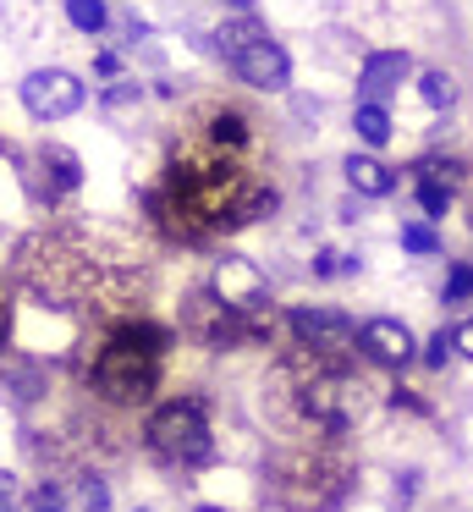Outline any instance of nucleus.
Listing matches in <instances>:
<instances>
[{"label":"nucleus","mask_w":473,"mask_h":512,"mask_svg":"<svg viewBox=\"0 0 473 512\" xmlns=\"http://www.w3.org/2000/svg\"><path fill=\"white\" fill-rule=\"evenodd\" d=\"M407 78H418V72H413V50H407V45H385V50H369V56L358 61L352 89H358V100L391 105L396 89H402Z\"/></svg>","instance_id":"obj_9"},{"label":"nucleus","mask_w":473,"mask_h":512,"mask_svg":"<svg viewBox=\"0 0 473 512\" xmlns=\"http://www.w3.org/2000/svg\"><path fill=\"white\" fill-rule=\"evenodd\" d=\"M143 441L160 463H176V468H204L215 463V430H209V413L198 397H171L149 413L143 424Z\"/></svg>","instance_id":"obj_4"},{"label":"nucleus","mask_w":473,"mask_h":512,"mask_svg":"<svg viewBox=\"0 0 473 512\" xmlns=\"http://www.w3.org/2000/svg\"><path fill=\"white\" fill-rule=\"evenodd\" d=\"M94 72H99V78H116V72H121V56H116V50H99V56H94Z\"/></svg>","instance_id":"obj_26"},{"label":"nucleus","mask_w":473,"mask_h":512,"mask_svg":"<svg viewBox=\"0 0 473 512\" xmlns=\"http://www.w3.org/2000/svg\"><path fill=\"white\" fill-rule=\"evenodd\" d=\"M231 12H253V0H226Z\"/></svg>","instance_id":"obj_29"},{"label":"nucleus","mask_w":473,"mask_h":512,"mask_svg":"<svg viewBox=\"0 0 473 512\" xmlns=\"http://www.w3.org/2000/svg\"><path fill=\"white\" fill-rule=\"evenodd\" d=\"M264 391L275 397V413L292 424V435L325 441H347L374 408V380L358 369V353H314L303 342L281 347Z\"/></svg>","instance_id":"obj_1"},{"label":"nucleus","mask_w":473,"mask_h":512,"mask_svg":"<svg viewBox=\"0 0 473 512\" xmlns=\"http://www.w3.org/2000/svg\"><path fill=\"white\" fill-rule=\"evenodd\" d=\"M352 133H358L363 149H385L396 138V116L391 105H374V100H358L352 105Z\"/></svg>","instance_id":"obj_14"},{"label":"nucleus","mask_w":473,"mask_h":512,"mask_svg":"<svg viewBox=\"0 0 473 512\" xmlns=\"http://www.w3.org/2000/svg\"><path fill=\"white\" fill-rule=\"evenodd\" d=\"M396 243H402V254H413V259H435L440 248H446V237H440V226L435 221H402L396 226Z\"/></svg>","instance_id":"obj_17"},{"label":"nucleus","mask_w":473,"mask_h":512,"mask_svg":"<svg viewBox=\"0 0 473 512\" xmlns=\"http://www.w3.org/2000/svg\"><path fill=\"white\" fill-rule=\"evenodd\" d=\"M341 177H347V188L358 193V199H391V193L402 188V171H396L391 160H380L374 149H352V155L341 160Z\"/></svg>","instance_id":"obj_12"},{"label":"nucleus","mask_w":473,"mask_h":512,"mask_svg":"<svg viewBox=\"0 0 473 512\" xmlns=\"http://www.w3.org/2000/svg\"><path fill=\"white\" fill-rule=\"evenodd\" d=\"M418 336L407 320H396V314H374V320L358 325V353L369 358L374 369H407L418 364Z\"/></svg>","instance_id":"obj_8"},{"label":"nucleus","mask_w":473,"mask_h":512,"mask_svg":"<svg viewBox=\"0 0 473 512\" xmlns=\"http://www.w3.org/2000/svg\"><path fill=\"white\" fill-rule=\"evenodd\" d=\"M358 270H363V254H341V248H314V254H308V276H314V281L358 276Z\"/></svg>","instance_id":"obj_18"},{"label":"nucleus","mask_w":473,"mask_h":512,"mask_svg":"<svg viewBox=\"0 0 473 512\" xmlns=\"http://www.w3.org/2000/svg\"><path fill=\"white\" fill-rule=\"evenodd\" d=\"M187 133L193 138H204V144H215V149H226V155H248L253 149V138H259V127H253V116L248 111H237V105H204V111L187 122Z\"/></svg>","instance_id":"obj_11"},{"label":"nucleus","mask_w":473,"mask_h":512,"mask_svg":"<svg viewBox=\"0 0 473 512\" xmlns=\"http://www.w3.org/2000/svg\"><path fill=\"white\" fill-rule=\"evenodd\" d=\"M286 336L314 353H352L358 347V320L341 303H292L286 309Z\"/></svg>","instance_id":"obj_5"},{"label":"nucleus","mask_w":473,"mask_h":512,"mask_svg":"<svg viewBox=\"0 0 473 512\" xmlns=\"http://www.w3.org/2000/svg\"><path fill=\"white\" fill-rule=\"evenodd\" d=\"M451 358H457V342H451V331L440 325V331L429 336L424 347H418V364H424V369H435V375H440V369H446Z\"/></svg>","instance_id":"obj_22"},{"label":"nucleus","mask_w":473,"mask_h":512,"mask_svg":"<svg viewBox=\"0 0 473 512\" xmlns=\"http://www.w3.org/2000/svg\"><path fill=\"white\" fill-rule=\"evenodd\" d=\"M17 100H22V111H28L33 122H66V116L83 111L88 89L72 78V72H61V67H39V72L22 78Z\"/></svg>","instance_id":"obj_7"},{"label":"nucleus","mask_w":473,"mask_h":512,"mask_svg":"<svg viewBox=\"0 0 473 512\" xmlns=\"http://www.w3.org/2000/svg\"><path fill=\"white\" fill-rule=\"evenodd\" d=\"M413 83H418V105H424V111L446 116L451 105H457V78H451L446 67H424Z\"/></svg>","instance_id":"obj_16"},{"label":"nucleus","mask_w":473,"mask_h":512,"mask_svg":"<svg viewBox=\"0 0 473 512\" xmlns=\"http://www.w3.org/2000/svg\"><path fill=\"white\" fill-rule=\"evenodd\" d=\"M198 512H226V507H198Z\"/></svg>","instance_id":"obj_32"},{"label":"nucleus","mask_w":473,"mask_h":512,"mask_svg":"<svg viewBox=\"0 0 473 512\" xmlns=\"http://www.w3.org/2000/svg\"><path fill=\"white\" fill-rule=\"evenodd\" d=\"M451 342H457V358H462V364H473V314L451 325Z\"/></svg>","instance_id":"obj_24"},{"label":"nucleus","mask_w":473,"mask_h":512,"mask_svg":"<svg viewBox=\"0 0 473 512\" xmlns=\"http://www.w3.org/2000/svg\"><path fill=\"white\" fill-rule=\"evenodd\" d=\"M33 512H66V507H61V496H50V490H39V496H33Z\"/></svg>","instance_id":"obj_28"},{"label":"nucleus","mask_w":473,"mask_h":512,"mask_svg":"<svg viewBox=\"0 0 473 512\" xmlns=\"http://www.w3.org/2000/svg\"><path fill=\"white\" fill-rule=\"evenodd\" d=\"M440 303L457 309V303H473V259L462 265H446V281H440Z\"/></svg>","instance_id":"obj_20"},{"label":"nucleus","mask_w":473,"mask_h":512,"mask_svg":"<svg viewBox=\"0 0 473 512\" xmlns=\"http://www.w3.org/2000/svg\"><path fill=\"white\" fill-rule=\"evenodd\" d=\"M226 67H231V78L248 83L253 94H286L292 89V56H286V45L270 34V28H264L259 39H248V45L231 50Z\"/></svg>","instance_id":"obj_6"},{"label":"nucleus","mask_w":473,"mask_h":512,"mask_svg":"<svg viewBox=\"0 0 473 512\" xmlns=\"http://www.w3.org/2000/svg\"><path fill=\"white\" fill-rule=\"evenodd\" d=\"M336 221H341V226H358V221H363V199H358V193L336 204Z\"/></svg>","instance_id":"obj_25"},{"label":"nucleus","mask_w":473,"mask_h":512,"mask_svg":"<svg viewBox=\"0 0 473 512\" xmlns=\"http://www.w3.org/2000/svg\"><path fill=\"white\" fill-rule=\"evenodd\" d=\"M66 23H72L77 34H105V28H110V6H105V0H66Z\"/></svg>","instance_id":"obj_19"},{"label":"nucleus","mask_w":473,"mask_h":512,"mask_svg":"<svg viewBox=\"0 0 473 512\" xmlns=\"http://www.w3.org/2000/svg\"><path fill=\"white\" fill-rule=\"evenodd\" d=\"M6 325H11V320H6V309H0V342H6Z\"/></svg>","instance_id":"obj_31"},{"label":"nucleus","mask_w":473,"mask_h":512,"mask_svg":"<svg viewBox=\"0 0 473 512\" xmlns=\"http://www.w3.org/2000/svg\"><path fill=\"white\" fill-rule=\"evenodd\" d=\"M462 215H468V232H473V193L462 199Z\"/></svg>","instance_id":"obj_30"},{"label":"nucleus","mask_w":473,"mask_h":512,"mask_svg":"<svg viewBox=\"0 0 473 512\" xmlns=\"http://www.w3.org/2000/svg\"><path fill=\"white\" fill-rule=\"evenodd\" d=\"M407 188H413V204H418V215H424V221H435V226L446 221V215L457 210V199H462L457 188H446V182H435V177H413Z\"/></svg>","instance_id":"obj_15"},{"label":"nucleus","mask_w":473,"mask_h":512,"mask_svg":"<svg viewBox=\"0 0 473 512\" xmlns=\"http://www.w3.org/2000/svg\"><path fill=\"white\" fill-rule=\"evenodd\" d=\"M33 160H39V182H33V193H39L44 204H55V199H66V193L83 188V160H77L66 144H39Z\"/></svg>","instance_id":"obj_13"},{"label":"nucleus","mask_w":473,"mask_h":512,"mask_svg":"<svg viewBox=\"0 0 473 512\" xmlns=\"http://www.w3.org/2000/svg\"><path fill=\"white\" fill-rule=\"evenodd\" d=\"M385 402H391L396 413H413V419H435V402L424 397V391H413V386H402V380H396L391 391H385Z\"/></svg>","instance_id":"obj_21"},{"label":"nucleus","mask_w":473,"mask_h":512,"mask_svg":"<svg viewBox=\"0 0 473 512\" xmlns=\"http://www.w3.org/2000/svg\"><path fill=\"white\" fill-rule=\"evenodd\" d=\"M209 287H215L220 298L231 303V309H242V314L270 309V281H264V270L253 265V259H242V254L215 259V270H209Z\"/></svg>","instance_id":"obj_10"},{"label":"nucleus","mask_w":473,"mask_h":512,"mask_svg":"<svg viewBox=\"0 0 473 512\" xmlns=\"http://www.w3.org/2000/svg\"><path fill=\"white\" fill-rule=\"evenodd\" d=\"M413 496H418V468H407V474L396 479V501H402V507H407V501H413Z\"/></svg>","instance_id":"obj_27"},{"label":"nucleus","mask_w":473,"mask_h":512,"mask_svg":"<svg viewBox=\"0 0 473 512\" xmlns=\"http://www.w3.org/2000/svg\"><path fill=\"white\" fill-rule=\"evenodd\" d=\"M105 111H127V105H143V83H132V78H121V83H110L105 94Z\"/></svg>","instance_id":"obj_23"},{"label":"nucleus","mask_w":473,"mask_h":512,"mask_svg":"<svg viewBox=\"0 0 473 512\" xmlns=\"http://www.w3.org/2000/svg\"><path fill=\"white\" fill-rule=\"evenodd\" d=\"M264 485H270V501L281 512H336L341 501L358 485V463L341 441H325V435H292L270 452V468H264Z\"/></svg>","instance_id":"obj_2"},{"label":"nucleus","mask_w":473,"mask_h":512,"mask_svg":"<svg viewBox=\"0 0 473 512\" xmlns=\"http://www.w3.org/2000/svg\"><path fill=\"white\" fill-rule=\"evenodd\" d=\"M165 353H171V331H165V325H154L149 314H116V320L105 325V336L94 342L88 386L105 402H116V408L149 402L154 391H160Z\"/></svg>","instance_id":"obj_3"}]
</instances>
